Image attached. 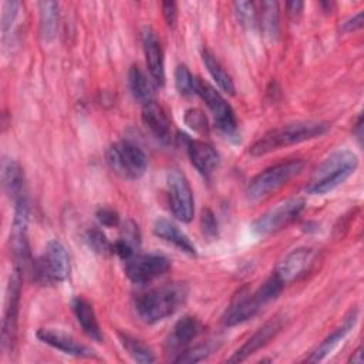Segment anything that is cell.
<instances>
[{
  "label": "cell",
  "mask_w": 364,
  "mask_h": 364,
  "mask_svg": "<svg viewBox=\"0 0 364 364\" xmlns=\"http://www.w3.org/2000/svg\"><path fill=\"white\" fill-rule=\"evenodd\" d=\"M186 297L188 286L182 282H171L138 294L134 307L144 323L155 324L172 316L185 303Z\"/></svg>",
  "instance_id": "obj_1"
},
{
  "label": "cell",
  "mask_w": 364,
  "mask_h": 364,
  "mask_svg": "<svg viewBox=\"0 0 364 364\" xmlns=\"http://www.w3.org/2000/svg\"><path fill=\"white\" fill-rule=\"evenodd\" d=\"M328 131V124L321 121H297L286 124L267 131L260 136L250 148L252 156H263L276 149L296 145L317 136H321Z\"/></svg>",
  "instance_id": "obj_2"
},
{
  "label": "cell",
  "mask_w": 364,
  "mask_h": 364,
  "mask_svg": "<svg viewBox=\"0 0 364 364\" xmlns=\"http://www.w3.org/2000/svg\"><path fill=\"white\" fill-rule=\"evenodd\" d=\"M357 166L358 158L353 151L337 149L314 169L306 191L310 195L328 193L348 179L355 172Z\"/></svg>",
  "instance_id": "obj_3"
},
{
  "label": "cell",
  "mask_w": 364,
  "mask_h": 364,
  "mask_svg": "<svg viewBox=\"0 0 364 364\" xmlns=\"http://www.w3.org/2000/svg\"><path fill=\"white\" fill-rule=\"evenodd\" d=\"M304 168L303 159H290L266 168L256 176H253L246 188L247 198L250 200H260L280 189L291 178L299 175Z\"/></svg>",
  "instance_id": "obj_4"
},
{
  "label": "cell",
  "mask_w": 364,
  "mask_h": 364,
  "mask_svg": "<svg viewBox=\"0 0 364 364\" xmlns=\"http://www.w3.org/2000/svg\"><path fill=\"white\" fill-rule=\"evenodd\" d=\"M272 300H274V293L266 283H263L255 291H249L245 287L239 290L237 294L232 299L229 307L222 317V323L226 327H233L245 323L249 318L255 317L263 309V306H266Z\"/></svg>",
  "instance_id": "obj_5"
},
{
  "label": "cell",
  "mask_w": 364,
  "mask_h": 364,
  "mask_svg": "<svg viewBox=\"0 0 364 364\" xmlns=\"http://www.w3.org/2000/svg\"><path fill=\"white\" fill-rule=\"evenodd\" d=\"M105 159L111 171L125 179L141 178L148 165L145 152L131 141L114 142L107 149Z\"/></svg>",
  "instance_id": "obj_6"
},
{
  "label": "cell",
  "mask_w": 364,
  "mask_h": 364,
  "mask_svg": "<svg viewBox=\"0 0 364 364\" xmlns=\"http://www.w3.org/2000/svg\"><path fill=\"white\" fill-rule=\"evenodd\" d=\"M33 266L36 279L46 284L61 283L70 274V257L60 240H50Z\"/></svg>",
  "instance_id": "obj_7"
},
{
  "label": "cell",
  "mask_w": 364,
  "mask_h": 364,
  "mask_svg": "<svg viewBox=\"0 0 364 364\" xmlns=\"http://www.w3.org/2000/svg\"><path fill=\"white\" fill-rule=\"evenodd\" d=\"M21 273L23 270L14 266L7 284L3 323H1V348L4 353H9L13 350L16 337H17L18 307H20V294H21Z\"/></svg>",
  "instance_id": "obj_8"
},
{
  "label": "cell",
  "mask_w": 364,
  "mask_h": 364,
  "mask_svg": "<svg viewBox=\"0 0 364 364\" xmlns=\"http://www.w3.org/2000/svg\"><path fill=\"white\" fill-rule=\"evenodd\" d=\"M196 95H199L208 108L210 109L213 118H215V125L216 128L226 136L232 138L236 136V118L232 107L226 102V100L220 95V92L212 87L209 82L205 80L196 77Z\"/></svg>",
  "instance_id": "obj_9"
},
{
  "label": "cell",
  "mask_w": 364,
  "mask_h": 364,
  "mask_svg": "<svg viewBox=\"0 0 364 364\" xmlns=\"http://www.w3.org/2000/svg\"><path fill=\"white\" fill-rule=\"evenodd\" d=\"M304 200L300 198H290L286 199L272 209H269L266 213L259 216L253 225L252 229L255 233L260 236H267L272 233H276L286 228L289 223H291L303 210Z\"/></svg>",
  "instance_id": "obj_10"
},
{
  "label": "cell",
  "mask_w": 364,
  "mask_h": 364,
  "mask_svg": "<svg viewBox=\"0 0 364 364\" xmlns=\"http://www.w3.org/2000/svg\"><path fill=\"white\" fill-rule=\"evenodd\" d=\"M166 186L172 215L183 223L191 222L193 218L195 206L192 189L186 176L178 169H171L166 175Z\"/></svg>",
  "instance_id": "obj_11"
},
{
  "label": "cell",
  "mask_w": 364,
  "mask_h": 364,
  "mask_svg": "<svg viewBox=\"0 0 364 364\" xmlns=\"http://www.w3.org/2000/svg\"><path fill=\"white\" fill-rule=\"evenodd\" d=\"M125 262V274L128 279L136 284L149 283L162 274H165L171 263L169 260L156 253H135Z\"/></svg>",
  "instance_id": "obj_12"
},
{
  "label": "cell",
  "mask_w": 364,
  "mask_h": 364,
  "mask_svg": "<svg viewBox=\"0 0 364 364\" xmlns=\"http://www.w3.org/2000/svg\"><path fill=\"white\" fill-rule=\"evenodd\" d=\"M27 226H28V200L27 196L14 202V216L10 230V249L14 256V266L24 270L26 264L30 260L28 239H27Z\"/></svg>",
  "instance_id": "obj_13"
},
{
  "label": "cell",
  "mask_w": 364,
  "mask_h": 364,
  "mask_svg": "<svg viewBox=\"0 0 364 364\" xmlns=\"http://www.w3.org/2000/svg\"><path fill=\"white\" fill-rule=\"evenodd\" d=\"M316 257L311 247H299L287 253L276 266L274 276L283 283H291L309 272Z\"/></svg>",
  "instance_id": "obj_14"
},
{
  "label": "cell",
  "mask_w": 364,
  "mask_h": 364,
  "mask_svg": "<svg viewBox=\"0 0 364 364\" xmlns=\"http://www.w3.org/2000/svg\"><path fill=\"white\" fill-rule=\"evenodd\" d=\"M181 139L183 141V144L186 146L188 156H189L192 165L196 168V171L202 176L210 178L220 162V158H219V154L216 152V149L212 145H209L203 141L192 139L185 134L181 135Z\"/></svg>",
  "instance_id": "obj_15"
},
{
  "label": "cell",
  "mask_w": 364,
  "mask_h": 364,
  "mask_svg": "<svg viewBox=\"0 0 364 364\" xmlns=\"http://www.w3.org/2000/svg\"><path fill=\"white\" fill-rule=\"evenodd\" d=\"M283 318L280 316L272 317L263 326H260L235 353L228 358L229 363H240L255 354L257 350L264 347L282 328Z\"/></svg>",
  "instance_id": "obj_16"
},
{
  "label": "cell",
  "mask_w": 364,
  "mask_h": 364,
  "mask_svg": "<svg viewBox=\"0 0 364 364\" xmlns=\"http://www.w3.org/2000/svg\"><path fill=\"white\" fill-rule=\"evenodd\" d=\"M37 338L43 341L44 344L63 351L64 354L74 355V357H81V358H90L94 357V351L85 347L84 344L78 343L73 336L57 330V328H48L43 327L37 330Z\"/></svg>",
  "instance_id": "obj_17"
},
{
  "label": "cell",
  "mask_w": 364,
  "mask_h": 364,
  "mask_svg": "<svg viewBox=\"0 0 364 364\" xmlns=\"http://www.w3.org/2000/svg\"><path fill=\"white\" fill-rule=\"evenodd\" d=\"M141 41L142 48L145 53L146 67L151 74V78L162 85L165 82V67H164V51L156 34L149 28L145 27L141 31Z\"/></svg>",
  "instance_id": "obj_18"
},
{
  "label": "cell",
  "mask_w": 364,
  "mask_h": 364,
  "mask_svg": "<svg viewBox=\"0 0 364 364\" xmlns=\"http://www.w3.org/2000/svg\"><path fill=\"white\" fill-rule=\"evenodd\" d=\"M142 122L156 141H159L164 145L171 144L172 129L169 117L166 115L165 109L155 101L142 105Z\"/></svg>",
  "instance_id": "obj_19"
},
{
  "label": "cell",
  "mask_w": 364,
  "mask_h": 364,
  "mask_svg": "<svg viewBox=\"0 0 364 364\" xmlns=\"http://www.w3.org/2000/svg\"><path fill=\"white\" fill-rule=\"evenodd\" d=\"M358 318V311L354 309L351 310L346 318L343 320V323L334 328L313 351L311 354L307 357L309 363H318L321 360H324L328 354H331V351L347 337V334L354 328L355 323Z\"/></svg>",
  "instance_id": "obj_20"
},
{
  "label": "cell",
  "mask_w": 364,
  "mask_h": 364,
  "mask_svg": "<svg viewBox=\"0 0 364 364\" xmlns=\"http://www.w3.org/2000/svg\"><path fill=\"white\" fill-rule=\"evenodd\" d=\"M202 328L203 327L198 318L192 316H183L175 323L166 340L168 350L179 354L182 350L191 346V343L202 333Z\"/></svg>",
  "instance_id": "obj_21"
},
{
  "label": "cell",
  "mask_w": 364,
  "mask_h": 364,
  "mask_svg": "<svg viewBox=\"0 0 364 364\" xmlns=\"http://www.w3.org/2000/svg\"><path fill=\"white\" fill-rule=\"evenodd\" d=\"M1 185L13 202L27 196L23 169L18 162L11 158H3L1 161Z\"/></svg>",
  "instance_id": "obj_22"
},
{
  "label": "cell",
  "mask_w": 364,
  "mask_h": 364,
  "mask_svg": "<svg viewBox=\"0 0 364 364\" xmlns=\"http://www.w3.org/2000/svg\"><path fill=\"white\" fill-rule=\"evenodd\" d=\"M71 309H73V313L77 318V323L82 328L84 334L88 338L94 340L97 343H101L102 333H101V328H100V324H98V320H97L92 304L87 299L78 296V297L73 299Z\"/></svg>",
  "instance_id": "obj_23"
},
{
  "label": "cell",
  "mask_w": 364,
  "mask_h": 364,
  "mask_svg": "<svg viewBox=\"0 0 364 364\" xmlns=\"http://www.w3.org/2000/svg\"><path fill=\"white\" fill-rule=\"evenodd\" d=\"M154 233L166 243L173 245L181 252L188 255H196V247L191 242L186 233H183L172 220L166 218H158L154 223Z\"/></svg>",
  "instance_id": "obj_24"
},
{
  "label": "cell",
  "mask_w": 364,
  "mask_h": 364,
  "mask_svg": "<svg viewBox=\"0 0 364 364\" xmlns=\"http://www.w3.org/2000/svg\"><path fill=\"white\" fill-rule=\"evenodd\" d=\"M128 84H129V90L132 92L134 98L139 104L145 105V104L154 101V95H155L154 81L138 65H132L129 68Z\"/></svg>",
  "instance_id": "obj_25"
},
{
  "label": "cell",
  "mask_w": 364,
  "mask_h": 364,
  "mask_svg": "<svg viewBox=\"0 0 364 364\" xmlns=\"http://www.w3.org/2000/svg\"><path fill=\"white\" fill-rule=\"evenodd\" d=\"M202 60L203 64L206 65L210 77L215 80V82L218 84V87L226 92V94H235V84L232 77L226 73V70L223 68V65L219 63V60L215 57V54L209 50H203L202 51Z\"/></svg>",
  "instance_id": "obj_26"
},
{
  "label": "cell",
  "mask_w": 364,
  "mask_h": 364,
  "mask_svg": "<svg viewBox=\"0 0 364 364\" xmlns=\"http://www.w3.org/2000/svg\"><path fill=\"white\" fill-rule=\"evenodd\" d=\"M40 33L44 41H51L57 34L58 4L55 1H40Z\"/></svg>",
  "instance_id": "obj_27"
},
{
  "label": "cell",
  "mask_w": 364,
  "mask_h": 364,
  "mask_svg": "<svg viewBox=\"0 0 364 364\" xmlns=\"http://www.w3.org/2000/svg\"><path fill=\"white\" fill-rule=\"evenodd\" d=\"M119 341H121L124 350L136 363L148 364V363H154L155 361V355H154L152 350L145 343H142L141 340H138L135 337H131L128 334L119 333Z\"/></svg>",
  "instance_id": "obj_28"
},
{
  "label": "cell",
  "mask_w": 364,
  "mask_h": 364,
  "mask_svg": "<svg viewBox=\"0 0 364 364\" xmlns=\"http://www.w3.org/2000/svg\"><path fill=\"white\" fill-rule=\"evenodd\" d=\"M260 26L266 36L274 38L279 34V9L276 1L260 3Z\"/></svg>",
  "instance_id": "obj_29"
},
{
  "label": "cell",
  "mask_w": 364,
  "mask_h": 364,
  "mask_svg": "<svg viewBox=\"0 0 364 364\" xmlns=\"http://www.w3.org/2000/svg\"><path fill=\"white\" fill-rule=\"evenodd\" d=\"M215 346L209 341L199 343L196 346H189L185 350H182L178 357H175L173 363H198L205 360L208 355L212 354Z\"/></svg>",
  "instance_id": "obj_30"
},
{
  "label": "cell",
  "mask_w": 364,
  "mask_h": 364,
  "mask_svg": "<svg viewBox=\"0 0 364 364\" xmlns=\"http://www.w3.org/2000/svg\"><path fill=\"white\" fill-rule=\"evenodd\" d=\"M84 240L90 246V249H92L95 253H100V255L114 253V249H112L114 243H111L104 235V232L98 228L88 229L84 235Z\"/></svg>",
  "instance_id": "obj_31"
},
{
  "label": "cell",
  "mask_w": 364,
  "mask_h": 364,
  "mask_svg": "<svg viewBox=\"0 0 364 364\" xmlns=\"http://www.w3.org/2000/svg\"><path fill=\"white\" fill-rule=\"evenodd\" d=\"M175 87L181 95H196V77L183 64H179L175 70Z\"/></svg>",
  "instance_id": "obj_32"
},
{
  "label": "cell",
  "mask_w": 364,
  "mask_h": 364,
  "mask_svg": "<svg viewBox=\"0 0 364 364\" xmlns=\"http://www.w3.org/2000/svg\"><path fill=\"white\" fill-rule=\"evenodd\" d=\"M233 7H235L237 21L243 27L252 28L257 24V11H256L255 3H252V1H236L233 4Z\"/></svg>",
  "instance_id": "obj_33"
},
{
  "label": "cell",
  "mask_w": 364,
  "mask_h": 364,
  "mask_svg": "<svg viewBox=\"0 0 364 364\" xmlns=\"http://www.w3.org/2000/svg\"><path fill=\"white\" fill-rule=\"evenodd\" d=\"M183 119H185V124L196 132H208V129H209L206 115L203 114V111H200L198 108L186 109Z\"/></svg>",
  "instance_id": "obj_34"
},
{
  "label": "cell",
  "mask_w": 364,
  "mask_h": 364,
  "mask_svg": "<svg viewBox=\"0 0 364 364\" xmlns=\"http://www.w3.org/2000/svg\"><path fill=\"white\" fill-rule=\"evenodd\" d=\"M121 242L132 246L135 250H138L139 245H141V233H139V229H138V225L128 219L122 223V228H121V236L118 237Z\"/></svg>",
  "instance_id": "obj_35"
},
{
  "label": "cell",
  "mask_w": 364,
  "mask_h": 364,
  "mask_svg": "<svg viewBox=\"0 0 364 364\" xmlns=\"http://www.w3.org/2000/svg\"><path fill=\"white\" fill-rule=\"evenodd\" d=\"M18 7L20 4L17 1H6L3 4V11H1V31L6 36L9 28H11V24L14 23L17 14H18Z\"/></svg>",
  "instance_id": "obj_36"
},
{
  "label": "cell",
  "mask_w": 364,
  "mask_h": 364,
  "mask_svg": "<svg viewBox=\"0 0 364 364\" xmlns=\"http://www.w3.org/2000/svg\"><path fill=\"white\" fill-rule=\"evenodd\" d=\"M202 232L209 239H215L218 236V223L215 215L209 209L202 212Z\"/></svg>",
  "instance_id": "obj_37"
},
{
  "label": "cell",
  "mask_w": 364,
  "mask_h": 364,
  "mask_svg": "<svg viewBox=\"0 0 364 364\" xmlns=\"http://www.w3.org/2000/svg\"><path fill=\"white\" fill-rule=\"evenodd\" d=\"M100 225L105 226V228H114L119 225V216L117 213V210L111 209V208H100L95 213Z\"/></svg>",
  "instance_id": "obj_38"
},
{
  "label": "cell",
  "mask_w": 364,
  "mask_h": 364,
  "mask_svg": "<svg viewBox=\"0 0 364 364\" xmlns=\"http://www.w3.org/2000/svg\"><path fill=\"white\" fill-rule=\"evenodd\" d=\"M162 14L168 26H173L176 21V14H178V7L175 1H164L162 4Z\"/></svg>",
  "instance_id": "obj_39"
},
{
  "label": "cell",
  "mask_w": 364,
  "mask_h": 364,
  "mask_svg": "<svg viewBox=\"0 0 364 364\" xmlns=\"http://www.w3.org/2000/svg\"><path fill=\"white\" fill-rule=\"evenodd\" d=\"M363 27V11H358L357 14H354L353 17H350L347 21H344L343 24V30L344 31H355L358 28Z\"/></svg>",
  "instance_id": "obj_40"
},
{
  "label": "cell",
  "mask_w": 364,
  "mask_h": 364,
  "mask_svg": "<svg viewBox=\"0 0 364 364\" xmlns=\"http://www.w3.org/2000/svg\"><path fill=\"white\" fill-rule=\"evenodd\" d=\"M301 9H303V3L301 1H290V3H287V10L293 16L299 14L301 11Z\"/></svg>",
  "instance_id": "obj_41"
},
{
  "label": "cell",
  "mask_w": 364,
  "mask_h": 364,
  "mask_svg": "<svg viewBox=\"0 0 364 364\" xmlns=\"http://www.w3.org/2000/svg\"><path fill=\"white\" fill-rule=\"evenodd\" d=\"M363 118H361V115H358V118H357V122H355V129H354V134L357 135V139H358V142L361 144V139H363Z\"/></svg>",
  "instance_id": "obj_42"
},
{
  "label": "cell",
  "mask_w": 364,
  "mask_h": 364,
  "mask_svg": "<svg viewBox=\"0 0 364 364\" xmlns=\"http://www.w3.org/2000/svg\"><path fill=\"white\" fill-rule=\"evenodd\" d=\"M350 361H353V363H363V357H361V347L354 353V357H351V360Z\"/></svg>",
  "instance_id": "obj_43"
}]
</instances>
